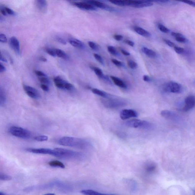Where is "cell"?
<instances>
[{
  "label": "cell",
  "instance_id": "obj_1",
  "mask_svg": "<svg viewBox=\"0 0 195 195\" xmlns=\"http://www.w3.org/2000/svg\"><path fill=\"white\" fill-rule=\"evenodd\" d=\"M58 143L62 146L80 149H88L92 147V144L86 139L82 138L65 136L59 138Z\"/></svg>",
  "mask_w": 195,
  "mask_h": 195
},
{
  "label": "cell",
  "instance_id": "obj_2",
  "mask_svg": "<svg viewBox=\"0 0 195 195\" xmlns=\"http://www.w3.org/2000/svg\"><path fill=\"white\" fill-rule=\"evenodd\" d=\"M53 150L54 152L53 156L59 158L82 159L85 157L83 153L74 151L62 148H56Z\"/></svg>",
  "mask_w": 195,
  "mask_h": 195
},
{
  "label": "cell",
  "instance_id": "obj_3",
  "mask_svg": "<svg viewBox=\"0 0 195 195\" xmlns=\"http://www.w3.org/2000/svg\"><path fill=\"white\" fill-rule=\"evenodd\" d=\"M101 102L105 107L110 109H118L127 104L126 101L118 96L110 99H102Z\"/></svg>",
  "mask_w": 195,
  "mask_h": 195
},
{
  "label": "cell",
  "instance_id": "obj_4",
  "mask_svg": "<svg viewBox=\"0 0 195 195\" xmlns=\"http://www.w3.org/2000/svg\"><path fill=\"white\" fill-rule=\"evenodd\" d=\"M125 125L128 127L133 128H141V129L150 130L153 129V125L148 121L133 119L130 120L125 122Z\"/></svg>",
  "mask_w": 195,
  "mask_h": 195
},
{
  "label": "cell",
  "instance_id": "obj_5",
  "mask_svg": "<svg viewBox=\"0 0 195 195\" xmlns=\"http://www.w3.org/2000/svg\"><path fill=\"white\" fill-rule=\"evenodd\" d=\"M9 132L13 136L22 139H28L31 137V133L27 129L17 126H12L9 128Z\"/></svg>",
  "mask_w": 195,
  "mask_h": 195
},
{
  "label": "cell",
  "instance_id": "obj_6",
  "mask_svg": "<svg viewBox=\"0 0 195 195\" xmlns=\"http://www.w3.org/2000/svg\"><path fill=\"white\" fill-rule=\"evenodd\" d=\"M162 89L165 92L178 93L182 92V87L177 82L171 81L164 84L163 86Z\"/></svg>",
  "mask_w": 195,
  "mask_h": 195
},
{
  "label": "cell",
  "instance_id": "obj_7",
  "mask_svg": "<svg viewBox=\"0 0 195 195\" xmlns=\"http://www.w3.org/2000/svg\"><path fill=\"white\" fill-rule=\"evenodd\" d=\"M53 81L56 86L60 89L67 91H72L74 89V86L72 84L65 81L61 77H55Z\"/></svg>",
  "mask_w": 195,
  "mask_h": 195
},
{
  "label": "cell",
  "instance_id": "obj_8",
  "mask_svg": "<svg viewBox=\"0 0 195 195\" xmlns=\"http://www.w3.org/2000/svg\"><path fill=\"white\" fill-rule=\"evenodd\" d=\"M128 6L136 8L147 7L153 5V2L149 1H128Z\"/></svg>",
  "mask_w": 195,
  "mask_h": 195
},
{
  "label": "cell",
  "instance_id": "obj_9",
  "mask_svg": "<svg viewBox=\"0 0 195 195\" xmlns=\"http://www.w3.org/2000/svg\"><path fill=\"white\" fill-rule=\"evenodd\" d=\"M23 89L27 94L32 99H39L41 97L39 92L35 88L27 85H23Z\"/></svg>",
  "mask_w": 195,
  "mask_h": 195
},
{
  "label": "cell",
  "instance_id": "obj_10",
  "mask_svg": "<svg viewBox=\"0 0 195 195\" xmlns=\"http://www.w3.org/2000/svg\"><path fill=\"white\" fill-rule=\"evenodd\" d=\"M195 107V96L190 95L186 97L185 100L184 106L182 108V110L185 112H187Z\"/></svg>",
  "mask_w": 195,
  "mask_h": 195
},
{
  "label": "cell",
  "instance_id": "obj_11",
  "mask_svg": "<svg viewBox=\"0 0 195 195\" xmlns=\"http://www.w3.org/2000/svg\"><path fill=\"white\" fill-rule=\"evenodd\" d=\"M138 115V113L135 110L131 109H125L121 110L120 116L122 119L125 120L133 117H136Z\"/></svg>",
  "mask_w": 195,
  "mask_h": 195
},
{
  "label": "cell",
  "instance_id": "obj_12",
  "mask_svg": "<svg viewBox=\"0 0 195 195\" xmlns=\"http://www.w3.org/2000/svg\"><path fill=\"white\" fill-rule=\"evenodd\" d=\"M27 151L33 153H38L54 155V150L48 148H27L26 149Z\"/></svg>",
  "mask_w": 195,
  "mask_h": 195
},
{
  "label": "cell",
  "instance_id": "obj_13",
  "mask_svg": "<svg viewBox=\"0 0 195 195\" xmlns=\"http://www.w3.org/2000/svg\"><path fill=\"white\" fill-rule=\"evenodd\" d=\"M87 2L93 5L96 7L100 8V9L104 10L109 12H112L115 10L114 8L113 7L110 6V5L104 4L99 1H87Z\"/></svg>",
  "mask_w": 195,
  "mask_h": 195
},
{
  "label": "cell",
  "instance_id": "obj_14",
  "mask_svg": "<svg viewBox=\"0 0 195 195\" xmlns=\"http://www.w3.org/2000/svg\"><path fill=\"white\" fill-rule=\"evenodd\" d=\"M144 171L148 175L153 174L157 171V166L153 162H148L145 163L143 167Z\"/></svg>",
  "mask_w": 195,
  "mask_h": 195
},
{
  "label": "cell",
  "instance_id": "obj_15",
  "mask_svg": "<svg viewBox=\"0 0 195 195\" xmlns=\"http://www.w3.org/2000/svg\"><path fill=\"white\" fill-rule=\"evenodd\" d=\"M10 45L11 48L17 54L20 55L21 53L20 44L19 40L16 37H11L9 41Z\"/></svg>",
  "mask_w": 195,
  "mask_h": 195
},
{
  "label": "cell",
  "instance_id": "obj_16",
  "mask_svg": "<svg viewBox=\"0 0 195 195\" xmlns=\"http://www.w3.org/2000/svg\"><path fill=\"white\" fill-rule=\"evenodd\" d=\"M75 6L80 9L87 10H96V8L93 5L86 1L85 2H73Z\"/></svg>",
  "mask_w": 195,
  "mask_h": 195
},
{
  "label": "cell",
  "instance_id": "obj_17",
  "mask_svg": "<svg viewBox=\"0 0 195 195\" xmlns=\"http://www.w3.org/2000/svg\"><path fill=\"white\" fill-rule=\"evenodd\" d=\"M91 91L95 94L102 97L104 99H112V98H114L117 96L105 92L104 91L101 90H100L97 89V88H92L91 89Z\"/></svg>",
  "mask_w": 195,
  "mask_h": 195
},
{
  "label": "cell",
  "instance_id": "obj_18",
  "mask_svg": "<svg viewBox=\"0 0 195 195\" xmlns=\"http://www.w3.org/2000/svg\"><path fill=\"white\" fill-rule=\"evenodd\" d=\"M37 9L42 13H45L47 9V2L44 0H37L35 1Z\"/></svg>",
  "mask_w": 195,
  "mask_h": 195
},
{
  "label": "cell",
  "instance_id": "obj_19",
  "mask_svg": "<svg viewBox=\"0 0 195 195\" xmlns=\"http://www.w3.org/2000/svg\"><path fill=\"white\" fill-rule=\"evenodd\" d=\"M160 114L163 117L167 119L175 120H176L177 118V116L176 114H175L173 112L168 110H163L161 111Z\"/></svg>",
  "mask_w": 195,
  "mask_h": 195
},
{
  "label": "cell",
  "instance_id": "obj_20",
  "mask_svg": "<svg viewBox=\"0 0 195 195\" xmlns=\"http://www.w3.org/2000/svg\"><path fill=\"white\" fill-rule=\"evenodd\" d=\"M110 78H111L112 81H113V82L116 85L119 87L124 88V89H126L127 88L126 84L122 80L120 79L118 77L114 76H111Z\"/></svg>",
  "mask_w": 195,
  "mask_h": 195
},
{
  "label": "cell",
  "instance_id": "obj_21",
  "mask_svg": "<svg viewBox=\"0 0 195 195\" xmlns=\"http://www.w3.org/2000/svg\"><path fill=\"white\" fill-rule=\"evenodd\" d=\"M69 42L73 46L75 47L82 49L84 48V44L80 40L75 38H70L69 39Z\"/></svg>",
  "mask_w": 195,
  "mask_h": 195
},
{
  "label": "cell",
  "instance_id": "obj_22",
  "mask_svg": "<svg viewBox=\"0 0 195 195\" xmlns=\"http://www.w3.org/2000/svg\"><path fill=\"white\" fill-rule=\"evenodd\" d=\"M133 30L136 33L139 35L144 37H148L151 36V33L148 31H146L142 27H134Z\"/></svg>",
  "mask_w": 195,
  "mask_h": 195
},
{
  "label": "cell",
  "instance_id": "obj_23",
  "mask_svg": "<svg viewBox=\"0 0 195 195\" xmlns=\"http://www.w3.org/2000/svg\"><path fill=\"white\" fill-rule=\"evenodd\" d=\"M142 51L149 58H155L157 56V54L155 52L152 50L146 47H143L142 48Z\"/></svg>",
  "mask_w": 195,
  "mask_h": 195
},
{
  "label": "cell",
  "instance_id": "obj_24",
  "mask_svg": "<svg viewBox=\"0 0 195 195\" xmlns=\"http://www.w3.org/2000/svg\"><path fill=\"white\" fill-rule=\"evenodd\" d=\"M81 193L84 195H118L115 194L101 193L95 191L90 190V189L82 190L81 191Z\"/></svg>",
  "mask_w": 195,
  "mask_h": 195
},
{
  "label": "cell",
  "instance_id": "obj_25",
  "mask_svg": "<svg viewBox=\"0 0 195 195\" xmlns=\"http://www.w3.org/2000/svg\"><path fill=\"white\" fill-rule=\"evenodd\" d=\"M7 96L4 90L1 87L0 88V105L3 106L6 104Z\"/></svg>",
  "mask_w": 195,
  "mask_h": 195
},
{
  "label": "cell",
  "instance_id": "obj_26",
  "mask_svg": "<svg viewBox=\"0 0 195 195\" xmlns=\"http://www.w3.org/2000/svg\"><path fill=\"white\" fill-rule=\"evenodd\" d=\"M92 69L93 70L95 74L99 78L103 79H105L106 81H108L107 77L105 76L103 74V71H102V70H101L100 68L96 67H92Z\"/></svg>",
  "mask_w": 195,
  "mask_h": 195
},
{
  "label": "cell",
  "instance_id": "obj_27",
  "mask_svg": "<svg viewBox=\"0 0 195 195\" xmlns=\"http://www.w3.org/2000/svg\"><path fill=\"white\" fill-rule=\"evenodd\" d=\"M55 50L56 53V56L60 58L64 59H69L68 55L63 51L58 48H55Z\"/></svg>",
  "mask_w": 195,
  "mask_h": 195
},
{
  "label": "cell",
  "instance_id": "obj_28",
  "mask_svg": "<svg viewBox=\"0 0 195 195\" xmlns=\"http://www.w3.org/2000/svg\"><path fill=\"white\" fill-rule=\"evenodd\" d=\"M48 164L51 167H59L62 168H65V165L62 162H61L58 161V160H52L48 163Z\"/></svg>",
  "mask_w": 195,
  "mask_h": 195
},
{
  "label": "cell",
  "instance_id": "obj_29",
  "mask_svg": "<svg viewBox=\"0 0 195 195\" xmlns=\"http://www.w3.org/2000/svg\"><path fill=\"white\" fill-rule=\"evenodd\" d=\"M110 2L113 4L120 6H127V1H118V0H112Z\"/></svg>",
  "mask_w": 195,
  "mask_h": 195
},
{
  "label": "cell",
  "instance_id": "obj_30",
  "mask_svg": "<svg viewBox=\"0 0 195 195\" xmlns=\"http://www.w3.org/2000/svg\"><path fill=\"white\" fill-rule=\"evenodd\" d=\"M34 139L37 142H44V141H47L48 140V136H45V135H39V136H36L35 137Z\"/></svg>",
  "mask_w": 195,
  "mask_h": 195
},
{
  "label": "cell",
  "instance_id": "obj_31",
  "mask_svg": "<svg viewBox=\"0 0 195 195\" xmlns=\"http://www.w3.org/2000/svg\"><path fill=\"white\" fill-rule=\"evenodd\" d=\"M127 65L128 67L131 69L134 70L138 67V64L136 62L132 60H129L127 62Z\"/></svg>",
  "mask_w": 195,
  "mask_h": 195
},
{
  "label": "cell",
  "instance_id": "obj_32",
  "mask_svg": "<svg viewBox=\"0 0 195 195\" xmlns=\"http://www.w3.org/2000/svg\"><path fill=\"white\" fill-rule=\"evenodd\" d=\"M12 179V177L4 173H1L0 174V179L1 180L8 181Z\"/></svg>",
  "mask_w": 195,
  "mask_h": 195
},
{
  "label": "cell",
  "instance_id": "obj_33",
  "mask_svg": "<svg viewBox=\"0 0 195 195\" xmlns=\"http://www.w3.org/2000/svg\"><path fill=\"white\" fill-rule=\"evenodd\" d=\"M158 28L162 32L167 33L169 32L170 30L167 27H165L163 24H159L158 25Z\"/></svg>",
  "mask_w": 195,
  "mask_h": 195
},
{
  "label": "cell",
  "instance_id": "obj_34",
  "mask_svg": "<svg viewBox=\"0 0 195 195\" xmlns=\"http://www.w3.org/2000/svg\"><path fill=\"white\" fill-rule=\"evenodd\" d=\"M39 80L42 84L47 85L50 84L49 80L47 77H39Z\"/></svg>",
  "mask_w": 195,
  "mask_h": 195
},
{
  "label": "cell",
  "instance_id": "obj_35",
  "mask_svg": "<svg viewBox=\"0 0 195 195\" xmlns=\"http://www.w3.org/2000/svg\"><path fill=\"white\" fill-rule=\"evenodd\" d=\"M108 50L109 53L113 55H117V52L116 51L115 48L114 47L112 46H109L108 47Z\"/></svg>",
  "mask_w": 195,
  "mask_h": 195
},
{
  "label": "cell",
  "instance_id": "obj_36",
  "mask_svg": "<svg viewBox=\"0 0 195 195\" xmlns=\"http://www.w3.org/2000/svg\"><path fill=\"white\" fill-rule=\"evenodd\" d=\"M176 40L178 42L181 43H186L187 42V39L182 35L176 37Z\"/></svg>",
  "mask_w": 195,
  "mask_h": 195
},
{
  "label": "cell",
  "instance_id": "obj_37",
  "mask_svg": "<svg viewBox=\"0 0 195 195\" xmlns=\"http://www.w3.org/2000/svg\"><path fill=\"white\" fill-rule=\"evenodd\" d=\"M46 51L47 53L50 55V56L55 57L56 56V53H55V49H52L50 48H47L46 49Z\"/></svg>",
  "mask_w": 195,
  "mask_h": 195
},
{
  "label": "cell",
  "instance_id": "obj_38",
  "mask_svg": "<svg viewBox=\"0 0 195 195\" xmlns=\"http://www.w3.org/2000/svg\"><path fill=\"white\" fill-rule=\"evenodd\" d=\"M93 56L95 59H96L98 62H99V63L102 64H103L104 63L103 60L100 55L97 53H94Z\"/></svg>",
  "mask_w": 195,
  "mask_h": 195
},
{
  "label": "cell",
  "instance_id": "obj_39",
  "mask_svg": "<svg viewBox=\"0 0 195 195\" xmlns=\"http://www.w3.org/2000/svg\"><path fill=\"white\" fill-rule=\"evenodd\" d=\"M174 50L176 53L178 54H182L184 52L185 50L183 48L175 46L174 47Z\"/></svg>",
  "mask_w": 195,
  "mask_h": 195
},
{
  "label": "cell",
  "instance_id": "obj_40",
  "mask_svg": "<svg viewBox=\"0 0 195 195\" xmlns=\"http://www.w3.org/2000/svg\"><path fill=\"white\" fill-rule=\"evenodd\" d=\"M163 41H164V42L166 44H167L169 46L171 47H174L175 46H176L173 42L170 41V40L167 39H163Z\"/></svg>",
  "mask_w": 195,
  "mask_h": 195
},
{
  "label": "cell",
  "instance_id": "obj_41",
  "mask_svg": "<svg viewBox=\"0 0 195 195\" xmlns=\"http://www.w3.org/2000/svg\"><path fill=\"white\" fill-rule=\"evenodd\" d=\"M0 41L1 42L5 43L7 42V39L6 36L4 34L1 33L0 34Z\"/></svg>",
  "mask_w": 195,
  "mask_h": 195
},
{
  "label": "cell",
  "instance_id": "obj_42",
  "mask_svg": "<svg viewBox=\"0 0 195 195\" xmlns=\"http://www.w3.org/2000/svg\"><path fill=\"white\" fill-rule=\"evenodd\" d=\"M88 45L92 50H96L98 48V46H97L95 42H92V41H89L88 42Z\"/></svg>",
  "mask_w": 195,
  "mask_h": 195
},
{
  "label": "cell",
  "instance_id": "obj_43",
  "mask_svg": "<svg viewBox=\"0 0 195 195\" xmlns=\"http://www.w3.org/2000/svg\"><path fill=\"white\" fill-rule=\"evenodd\" d=\"M111 61L115 65L118 66V67H121L123 65L122 63L117 59H112Z\"/></svg>",
  "mask_w": 195,
  "mask_h": 195
},
{
  "label": "cell",
  "instance_id": "obj_44",
  "mask_svg": "<svg viewBox=\"0 0 195 195\" xmlns=\"http://www.w3.org/2000/svg\"><path fill=\"white\" fill-rule=\"evenodd\" d=\"M4 8L7 14L12 15V16H14V15H15V12L12 10V9L6 7H4Z\"/></svg>",
  "mask_w": 195,
  "mask_h": 195
},
{
  "label": "cell",
  "instance_id": "obj_45",
  "mask_svg": "<svg viewBox=\"0 0 195 195\" xmlns=\"http://www.w3.org/2000/svg\"><path fill=\"white\" fill-rule=\"evenodd\" d=\"M56 41L60 43L63 44V45H66L67 43L65 39H64L63 38H62L59 37H56Z\"/></svg>",
  "mask_w": 195,
  "mask_h": 195
},
{
  "label": "cell",
  "instance_id": "obj_46",
  "mask_svg": "<svg viewBox=\"0 0 195 195\" xmlns=\"http://www.w3.org/2000/svg\"><path fill=\"white\" fill-rule=\"evenodd\" d=\"M35 73L36 75L39 77H47L46 74L43 73L42 72L39 71V70H36Z\"/></svg>",
  "mask_w": 195,
  "mask_h": 195
},
{
  "label": "cell",
  "instance_id": "obj_47",
  "mask_svg": "<svg viewBox=\"0 0 195 195\" xmlns=\"http://www.w3.org/2000/svg\"><path fill=\"white\" fill-rule=\"evenodd\" d=\"M182 2L185 3V4H188L191 5V6L195 7V2H194V1H182Z\"/></svg>",
  "mask_w": 195,
  "mask_h": 195
},
{
  "label": "cell",
  "instance_id": "obj_48",
  "mask_svg": "<svg viewBox=\"0 0 195 195\" xmlns=\"http://www.w3.org/2000/svg\"><path fill=\"white\" fill-rule=\"evenodd\" d=\"M41 87L44 91L45 92H48L49 91V88L48 86L45 84H42L41 85Z\"/></svg>",
  "mask_w": 195,
  "mask_h": 195
},
{
  "label": "cell",
  "instance_id": "obj_49",
  "mask_svg": "<svg viewBox=\"0 0 195 195\" xmlns=\"http://www.w3.org/2000/svg\"><path fill=\"white\" fill-rule=\"evenodd\" d=\"M114 38L117 41H121L123 39V37L121 35H119V34H116L114 36Z\"/></svg>",
  "mask_w": 195,
  "mask_h": 195
},
{
  "label": "cell",
  "instance_id": "obj_50",
  "mask_svg": "<svg viewBox=\"0 0 195 195\" xmlns=\"http://www.w3.org/2000/svg\"><path fill=\"white\" fill-rule=\"evenodd\" d=\"M124 42L131 47H133L135 45V44L133 42L129 40H125L124 41Z\"/></svg>",
  "mask_w": 195,
  "mask_h": 195
},
{
  "label": "cell",
  "instance_id": "obj_51",
  "mask_svg": "<svg viewBox=\"0 0 195 195\" xmlns=\"http://www.w3.org/2000/svg\"><path fill=\"white\" fill-rule=\"evenodd\" d=\"M0 11H1V13L4 16H6L7 14L6 11L5 10L4 7L1 6L0 7Z\"/></svg>",
  "mask_w": 195,
  "mask_h": 195
},
{
  "label": "cell",
  "instance_id": "obj_52",
  "mask_svg": "<svg viewBox=\"0 0 195 195\" xmlns=\"http://www.w3.org/2000/svg\"><path fill=\"white\" fill-rule=\"evenodd\" d=\"M143 80L146 82H149L151 81L150 77L147 75H145L143 77Z\"/></svg>",
  "mask_w": 195,
  "mask_h": 195
},
{
  "label": "cell",
  "instance_id": "obj_53",
  "mask_svg": "<svg viewBox=\"0 0 195 195\" xmlns=\"http://www.w3.org/2000/svg\"><path fill=\"white\" fill-rule=\"evenodd\" d=\"M153 2L159 4H165L169 2V1H167V0H158V1H154Z\"/></svg>",
  "mask_w": 195,
  "mask_h": 195
},
{
  "label": "cell",
  "instance_id": "obj_54",
  "mask_svg": "<svg viewBox=\"0 0 195 195\" xmlns=\"http://www.w3.org/2000/svg\"><path fill=\"white\" fill-rule=\"evenodd\" d=\"M5 71H6V68L5 66L2 65V63H1L0 64V73L4 72Z\"/></svg>",
  "mask_w": 195,
  "mask_h": 195
},
{
  "label": "cell",
  "instance_id": "obj_55",
  "mask_svg": "<svg viewBox=\"0 0 195 195\" xmlns=\"http://www.w3.org/2000/svg\"><path fill=\"white\" fill-rule=\"evenodd\" d=\"M121 51L122 54L125 55V56H128L130 55V53L129 52H127V51L121 49Z\"/></svg>",
  "mask_w": 195,
  "mask_h": 195
},
{
  "label": "cell",
  "instance_id": "obj_56",
  "mask_svg": "<svg viewBox=\"0 0 195 195\" xmlns=\"http://www.w3.org/2000/svg\"><path fill=\"white\" fill-rule=\"evenodd\" d=\"M0 59H1V61H2L4 62H7V60L4 57V56H2V54H1V58H0Z\"/></svg>",
  "mask_w": 195,
  "mask_h": 195
},
{
  "label": "cell",
  "instance_id": "obj_57",
  "mask_svg": "<svg viewBox=\"0 0 195 195\" xmlns=\"http://www.w3.org/2000/svg\"><path fill=\"white\" fill-rule=\"evenodd\" d=\"M39 59L41 61L43 62H47V59L46 58L44 57V56H41L39 58Z\"/></svg>",
  "mask_w": 195,
  "mask_h": 195
},
{
  "label": "cell",
  "instance_id": "obj_58",
  "mask_svg": "<svg viewBox=\"0 0 195 195\" xmlns=\"http://www.w3.org/2000/svg\"><path fill=\"white\" fill-rule=\"evenodd\" d=\"M0 195H6L4 193H3V192H0Z\"/></svg>",
  "mask_w": 195,
  "mask_h": 195
},
{
  "label": "cell",
  "instance_id": "obj_59",
  "mask_svg": "<svg viewBox=\"0 0 195 195\" xmlns=\"http://www.w3.org/2000/svg\"><path fill=\"white\" fill-rule=\"evenodd\" d=\"M44 195H55L53 193H49V194H45Z\"/></svg>",
  "mask_w": 195,
  "mask_h": 195
}]
</instances>
